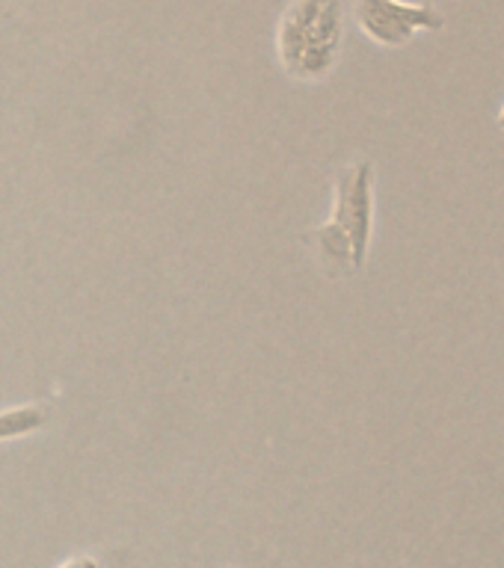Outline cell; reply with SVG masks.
I'll return each instance as SVG.
<instances>
[{"instance_id": "3", "label": "cell", "mask_w": 504, "mask_h": 568, "mask_svg": "<svg viewBox=\"0 0 504 568\" xmlns=\"http://www.w3.org/2000/svg\"><path fill=\"white\" fill-rule=\"evenodd\" d=\"M353 19L359 31L380 48H403L419 33H439L445 15L427 3H406V0H356Z\"/></svg>"}, {"instance_id": "4", "label": "cell", "mask_w": 504, "mask_h": 568, "mask_svg": "<svg viewBox=\"0 0 504 568\" xmlns=\"http://www.w3.org/2000/svg\"><path fill=\"white\" fill-rule=\"evenodd\" d=\"M48 409L39 403H27V406H15V409L0 411V441L24 439L39 429L48 427Z\"/></svg>"}, {"instance_id": "2", "label": "cell", "mask_w": 504, "mask_h": 568, "mask_svg": "<svg viewBox=\"0 0 504 568\" xmlns=\"http://www.w3.org/2000/svg\"><path fill=\"white\" fill-rule=\"evenodd\" d=\"M342 0H291L276 27V57L297 80H323L342 57Z\"/></svg>"}, {"instance_id": "6", "label": "cell", "mask_w": 504, "mask_h": 568, "mask_svg": "<svg viewBox=\"0 0 504 568\" xmlns=\"http://www.w3.org/2000/svg\"><path fill=\"white\" fill-rule=\"evenodd\" d=\"M495 121H499V128L504 130V104H502V111H499V119H495Z\"/></svg>"}, {"instance_id": "1", "label": "cell", "mask_w": 504, "mask_h": 568, "mask_svg": "<svg viewBox=\"0 0 504 568\" xmlns=\"http://www.w3.org/2000/svg\"><path fill=\"white\" fill-rule=\"evenodd\" d=\"M312 237L327 264L347 273L365 267L374 237V166L368 160L335 172L333 217Z\"/></svg>"}, {"instance_id": "5", "label": "cell", "mask_w": 504, "mask_h": 568, "mask_svg": "<svg viewBox=\"0 0 504 568\" xmlns=\"http://www.w3.org/2000/svg\"><path fill=\"white\" fill-rule=\"evenodd\" d=\"M60 568H101V566L92 557H75V559H66Z\"/></svg>"}]
</instances>
